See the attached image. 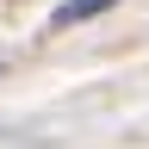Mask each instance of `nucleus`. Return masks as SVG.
I'll return each mask as SVG.
<instances>
[{
  "label": "nucleus",
  "instance_id": "nucleus-1",
  "mask_svg": "<svg viewBox=\"0 0 149 149\" xmlns=\"http://www.w3.org/2000/svg\"><path fill=\"white\" fill-rule=\"evenodd\" d=\"M106 6H118V0H62V6L50 13V31H68V25H87L93 13H106Z\"/></svg>",
  "mask_w": 149,
  "mask_h": 149
},
{
  "label": "nucleus",
  "instance_id": "nucleus-2",
  "mask_svg": "<svg viewBox=\"0 0 149 149\" xmlns=\"http://www.w3.org/2000/svg\"><path fill=\"white\" fill-rule=\"evenodd\" d=\"M0 74H6V56H0Z\"/></svg>",
  "mask_w": 149,
  "mask_h": 149
}]
</instances>
